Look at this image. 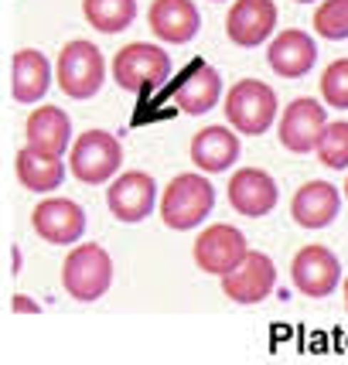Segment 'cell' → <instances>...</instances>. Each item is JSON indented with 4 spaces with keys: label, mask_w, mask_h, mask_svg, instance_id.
Here are the masks:
<instances>
[{
    "label": "cell",
    "mask_w": 348,
    "mask_h": 365,
    "mask_svg": "<svg viewBox=\"0 0 348 365\" xmlns=\"http://www.w3.org/2000/svg\"><path fill=\"white\" fill-rule=\"evenodd\" d=\"M290 280L294 287L301 290L304 297H328L338 280H342V267H338V256L332 250H324V246H304L301 253L294 256V263H290Z\"/></svg>",
    "instance_id": "obj_9"
},
{
    "label": "cell",
    "mask_w": 348,
    "mask_h": 365,
    "mask_svg": "<svg viewBox=\"0 0 348 365\" xmlns=\"http://www.w3.org/2000/svg\"><path fill=\"white\" fill-rule=\"evenodd\" d=\"M250 253L246 246V236L239 232L236 225H212L202 236L195 239V263L202 273H215V277H225V273L236 267L242 256Z\"/></svg>",
    "instance_id": "obj_8"
},
{
    "label": "cell",
    "mask_w": 348,
    "mask_h": 365,
    "mask_svg": "<svg viewBox=\"0 0 348 365\" xmlns=\"http://www.w3.org/2000/svg\"><path fill=\"white\" fill-rule=\"evenodd\" d=\"M191 160L205 171L219 175L239 160V137L229 127H205L191 137Z\"/></svg>",
    "instance_id": "obj_19"
},
{
    "label": "cell",
    "mask_w": 348,
    "mask_h": 365,
    "mask_svg": "<svg viewBox=\"0 0 348 365\" xmlns=\"http://www.w3.org/2000/svg\"><path fill=\"white\" fill-rule=\"evenodd\" d=\"M324 127H328V116L321 110V103L311 96H301L280 116V143L294 154H311V150H317Z\"/></svg>",
    "instance_id": "obj_11"
},
{
    "label": "cell",
    "mask_w": 348,
    "mask_h": 365,
    "mask_svg": "<svg viewBox=\"0 0 348 365\" xmlns=\"http://www.w3.org/2000/svg\"><path fill=\"white\" fill-rule=\"evenodd\" d=\"M277 28L273 0H236L225 14V34L239 48H260Z\"/></svg>",
    "instance_id": "obj_12"
},
{
    "label": "cell",
    "mask_w": 348,
    "mask_h": 365,
    "mask_svg": "<svg viewBox=\"0 0 348 365\" xmlns=\"http://www.w3.org/2000/svg\"><path fill=\"white\" fill-rule=\"evenodd\" d=\"M338 208H342V195H338L334 185H328V181H307V185L294 195L290 215H294V222L304 225V229H324V225L334 222Z\"/></svg>",
    "instance_id": "obj_18"
},
{
    "label": "cell",
    "mask_w": 348,
    "mask_h": 365,
    "mask_svg": "<svg viewBox=\"0 0 348 365\" xmlns=\"http://www.w3.org/2000/svg\"><path fill=\"white\" fill-rule=\"evenodd\" d=\"M11 307H14L17 314H21V311H24V314H41V304H34L31 297H24V294H17Z\"/></svg>",
    "instance_id": "obj_27"
},
{
    "label": "cell",
    "mask_w": 348,
    "mask_h": 365,
    "mask_svg": "<svg viewBox=\"0 0 348 365\" xmlns=\"http://www.w3.org/2000/svg\"><path fill=\"white\" fill-rule=\"evenodd\" d=\"M34 232L55 246H76L86 232V212L72 198H45L31 215Z\"/></svg>",
    "instance_id": "obj_13"
},
{
    "label": "cell",
    "mask_w": 348,
    "mask_h": 365,
    "mask_svg": "<svg viewBox=\"0 0 348 365\" xmlns=\"http://www.w3.org/2000/svg\"><path fill=\"white\" fill-rule=\"evenodd\" d=\"M82 14L103 34H120L137 17V0H82Z\"/></svg>",
    "instance_id": "obj_23"
},
{
    "label": "cell",
    "mask_w": 348,
    "mask_h": 365,
    "mask_svg": "<svg viewBox=\"0 0 348 365\" xmlns=\"http://www.w3.org/2000/svg\"><path fill=\"white\" fill-rule=\"evenodd\" d=\"M147 24H150V31L158 34L160 41L185 45V41H191L198 34L202 17H198V7L191 0H154L150 11H147Z\"/></svg>",
    "instance_id": "obj_17"
},
{
    "label": "cell",
    "mask_w": 348,
    "mask_h": 365,
    "mask_svg": "<svg viewBox=\"0 0 348 365\" xmlns=\"http://www.w3.org/2000/svg\"><path fill=\"white\" fill-rule=\"evenodd\" d=\"M317 158H321V164H328L334 171H345L348 168V123L345 120L324 127L321 140H317Z\"/></svg>",
    "instance_id": "obj_24"
},
{
    "label": "cell",
    "mask_w": 348,
    "mask_h": 365,
    "mask_svg": "<svg viewBox=\"0 0 348 365\" xmlns=\"http://www.w3.org/2000/svg\"><path fill=\"white\" fill-rule=\"evenodd\" d=\"M55 79H58L65 96H72V99H93L103 89V79H106L103 51L93 41H68L62 48V55H58Z\"/></svg>",
    "instance_id": "obj_6"
},
{
    "label": "cell",
    "mask_w": 348,
    "mask_h": 365,
    "mask_svg": "<svg viewBox=\"0 0 348 365\" xmlns=\"http://www.w3.org/2000/svg\"><path fill=\"white\" fill-rule=\"evenodd\" d=\"M321 96L332 110H348V58H334L321 76Z\"/></svg>",
    "instance_id": "obj_26"
},
{
    "label": "cell",
    "mask_w": 348,
    "mask_h": 365,
    "mask_svg": "<svg viewBox=\"0 0 348 365\" xmlns=\"http://www.w3.org/2000/svg\"><path fill=\"white\" fill-rule=\"evenodd\" d=\"M168 76H171V55L150 41H133L120 48L113 58V79L127 93H154L160 82H168Z\"/></svg>",
    "instance_id": "obj_2"
},
{
    "label": "cell",
    "mask_w": 348,
    "mask_h": 365,
    "mask_svg": "<svg viewBox=\"0 0 348 365\" xmlns=\"http://www.w3.org/2000/svg\"><path fill=\"white\" fill-rule=\"evenodd\" d=\"M273 287H277V267H273V259L267 253H256V250H250L232 270L222 277V294L236 304L267 301L273 294Z\"/></svg>",
    "instance_id": "obj_7"
},
{
    "label": "cell",
    "mask_w": 348,
    "mask_h": 365,
    "mask_svg": "<svg viewBox=\"0 0 348 365\" xmlns=\"http://www.w3.org/2000/svg\"><path fill=\"white\" fill-rule=\"evenodd\" d=\"M113 284V259L103 246L96 242H86V246H76L72 253L65 256L62 263V287L68 290V297L89 304L99 301Z\"/></svg>",
    "instance_id": "obj_3"
},
{
    "label": "cell",
    "mask_w": 348,
    "mask_h": 365,
    "mask_svg": "<svg viewBox=\"0 0 348 365\" xmlns=\"http://www.w3.org/2000/svg\"><path fill=\"white\" fill-rule=\"evenodd\" d=\"M277 198H280L277 181L260 168H239L229 178V205L246 219H263L267 212L277 208Z\"/></svg>",
    "instance_id": "obj_14"
},
{
    "label": "cell",
    "mask_w": 348,
    "mask_h": 365,
    "mask_svg": "<svg viewBox=\"0 0 348 365\" xmlns=\"http://www.w3.org/2000/svg\"><path fill=\"white\" fill-rule=\"evenodd\" d=\"M51 86V65L38 48H21L11 62V93L17 103H38Z\"/></svg>",
    "instance_id": "obj_20"
},
{
    "label": "cell",
    "mask_w": 348,
    "mask_h": 365,
    "mask_svg": "<svg viewBox=\"0 0 348 365\" xmlns=\"http://www.w3.org/2000/svg\"><path fill=\"white\" fill-rule=\"evenodd\" d=\"M65 178V164L55 154L24 147L17 154V181L28 191H55Z\"/></svg>",
    "instance_id": "obj_22"
},
{
    "label": "cell",
    "mask_w": 348,
    "mask_h": 365,
    "mask_svg": "<svg viewBox=\"0 0 348 365\" xmlns=\"http://www.w3.org/2000/svg\"><path fill=\"white\" fill-rule=\"evenodd\" d=\"M345 311H348V280H345Z\"/></svg>",
    "instance_id": "obj_28"
},
{
    "label": "cell",
    "mask_w": 348,
    "mask_h": 365,
    "mask_svg": "<svg viewBox=\"0 0 348 365\" xmlns=\"http://www.w3.org/2000/svg\"><path fill=\"white\" fill-rule=\"evenodd\" d=\"M297 4H311V0H297Z\"/></svg>",
    "instance_id": "obj_29"
},
{
    "label": "cell",
    "mask_w": 348,
    "mask_h": 365,
    "mask_svg": "<svg viewBox=\"0 0 348 365\" xmlns=\"http://www.w3.org/2000/svg\"><path fill=\"white\" fill-rule=\"evenodd\" d=\"M28 147L34 150H45V154H55L62 158L68 150V137H72V120L65 116L58 106H41L28 116Z\"/></svg>",
    "instance_id": "obj_21"
},
{
    "label": "cell",
    "mask_w": 348,
    "mask_h": 365,
    "mask_svg": "<svg viewBox=\"0 0 348 365\" xmlns=\"http://www.w3.org/2000/svg\"><path fill=\"white\" fill-rule=\"evenodd\" d=\"M277 116V93L260 79L236 82L225 96V120L229 127L239 130L242 137H260L267 133Z\"/></svg>",
    "instance_id": "obj_4"
},
{
    "label": "cell",
    "mask_w": 348,
    "mask_h": 365,
    "mask_svg": "<svg viewBox=\"0 0 348 365\" xmlns=\"http://www.w3.org/2000/svg\"><path fill=\"white\" fill-rule=\"evenodd\" d=\"M171 96H174V106L191 113V116H202V113L215 110V103H219V96H222L219 72H215L205 58H195V62L181 72V79H178V86L171 89Z\"/></svg>",
    "instance_id": "obj_15"
},
{
    "label": "cell",
    "mask_w": 348,
    "mask_h": 365,
    "mask_svg": "<svg viewBox=\"0 0 348 365\" xmlns=\"http://www.w3.org/2000/svg\"><path fill=\"white\" fill-rule=\"evenodd\" d=\"M120 164H123V147L106 130H86L68 147V168H72L76 181H82V185L110 181L120 171Z\"/></svg>",
    "instance_id": "obj_5"
},
{
    "label": "cell",
    "mask_w": 348,
    "mask_h": 365,
    "mask_svg": "<svg viewBox=\"0 0 348 365\" xmlns=\"http://www.w3.org/2000/svg\"><path fill=\"white\" fill-rule=\"evenodd\" d=\"M267 58H270V68L280 79H304L317 62V45L307 31L290 28V31H280L270 41Z\"/></svg>",
    "instance_id": "obj_16"
},
{
    "label": "cell",
    "mask_w": 348,
    "mask_h": 365,
    "mask_svg": "<svg viewBox=\"0 0 348 365\" xmlns=\"http://www.w3.org/2000/svg\"><path fill=\"white\" fill-rule=\"evenodd\" d=\"M345 195H348V185H345Z\"/></svg>",
    "instance_id": "obj_30"
},
{
    "label": "cell",
    "mask_w": 348,
    "mask_h": 365,
    "mask_svg": "<svg viewBox=\"0 0 348 365\" xmlns=\"http://www.w3.org/2000/svg\"><path fill=\"white\" fill-rule=\"evenodd\" d=\"M212 205H215V188L212 181L202 175H178L164 188V198H160V222L168 229H195L202 225L212 215Z\"/></svg>",
    "instance_id": "obj_1"
},
{
    "label": "cell",
    "mask_w": 348,
    "mask_h": 365,
    "mask_svg": "<svg viewBox=\"0 0 348 365\" xmlns=\"http://www.w3.org/2000/svg\"><path fill=\"white\" fill-rule=\"evenodd\" d=\"M314 31L328 41L348 38V0H324L314 11Z\"/></svg>",
    "instance_id": "obj_25"
},
{
    "label": "cell",
    "mask_w": 348,
    "mask_h": 365,
    "mask_svg": "<svg viewBox=\"0 0 348 365\" xmlns=\"http://www.w3.org/2000/svg\"><path fill=\"white\" fill-rule=\"evenodd\" d=\"M106 205H110L113 219L120 222H143L158 205V185L147 171H127L110 185Z\"/></svg>",
    "instance_id": "obj_10"
}]
</instances>
